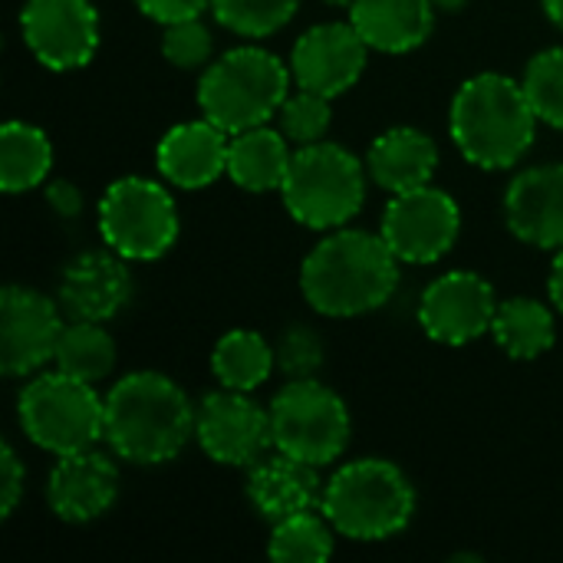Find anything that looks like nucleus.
<instances>
[{
	"label": "nucleus",
	"instance_id": "obj_18",
	"mask_svg": "<svg viewBox=\"0 0 563 563\" xmlns=\"http://www.w3.org/2000/svg\"><path fill=\"white\" fill-rule=\"evenodd\" d=\"M508 231L541 251L563 247V165H534L511 178L505 191Z\"/></svg>",
	"mask_w": 563,
	"mask_h": 563
},
{
	"label": "nucleus",
	"instance_id": "obj_27",
	"mask_svg": "<svg viewBox=\"0 0 563 563\" xmlns=\"http://www.w3.org/2000/svg\"><path fill=\"white\" fill-rule=\"evenodd\" d=\"M53 363H56V369L96 386L115 366V340L109 336V330L102 323L69 320L59 336Z\"/></svg>",
	"mask_w": 563,
	"mask_h": 563
},
{
	"label": "nucleus",
	"instance_id": "obj_39",
	"mask_svg": "<svg viewBox=\"0 0 563 563\" xmlns=\"http://www.w3.org/2000/svg\"><path fill=\"white\" fill-rule=\"evenodd\" d=\"M432 7L442 10V13H459V10L468 7V0H432Z\"/></svg>",
	"mask_w": 563,
	"mask_h": 563
},
{
	"label": "nucleus",
	"instance_id": "obj_2",
	"mask_svg": "<svg viewBox=\"0 0 563 563\" xmlns=\"http://www.w3.org/2000/svg\"><path fill=\"white\" fill-rule=\"evenodd\" d=\"M195 412L175 379L152 369L129 373L106 396V442L132 465H168L195 435Z\"/></svg>",
	"mask_w": 563,
	"mask_h": 563
},
{
	"label": "nucleus",
	"instance_id": "obj_13",
	"mask_svg": "<svg viewBox=\"0 0 563 563\" xmlns=\"http://www.w3.org/2000/svg\"><path fill=\"white\" fill-rule=\"evenodd\" d=\"M26 49L53 73L82 69L99 49V13L92 0H26L20 10Z\"/></svg>",
	"mask_w": 563,
	"mask_h": 563
},
{
	"label": "nucleus",
	"instance_id": "obj_33",
	"mask_svg": "<svg viewBox=\"0 0 563 563\" xmlns=\"http://www.w3.org/2000/svg\"><path fill=\"white\" fill-rule=\"evenodd\" d=\"M211 49H214V36H211L208 23L201 16L168 23L165 33H162V56L175 69H201V66H208Z\"/></svg>",
	"mask_w": 563,
	"mask_h": 563
},
{
	"label": "nucleus",
	"instance_id": "obj_38",
	"mask_svg": "<svg viewBox=\"0 0 563 563\" xmlns=\"http://www.w3.org/2000/svg\"><path fill=\"white\" fill-rule=\"evenodd\" d=\"M541 3H544V13L551 16V23L563 30V0H541Z\"/></svg>",
	"mask_w": 563,
	"mask_h": 563
},
{
	"label": "nucleus",
	"instance_id": "obj_15",
	"mask_svg": "<svg viewBox=\"0 0 563 563\" xmlns=\"http://www.w3.org/2000/svg\"><path fill=\"white\" fill-rule=\"evenodd\" d=\"M366 40L353 23H317L290 49V76L300 89L336 99L350 92L366 69Z\"/></svg>",
	"mask_w": 563,
	"mask_h": 563
},
{
	"label": "nucleus",
	"instance_id": "obj_12",
	"mask_svg": "<svg viewBox=\"0 0 563 563\" xmlns=\"http://www.w3.org/2000/svg\"><path fill=\"white\" fill-rule=\"evenodd\" d=\"M195 439L211 462L224 468H251L274 445L271 409L238 389L211 393L195 412Z\"/></svg>",
	"mask_w": 563,
	"mask_h": 563
},
{
	"label": "nucleus",
	"instance_id": "obj_11",
	"mask_svg": "<svg viewBox=\"0 0 563 563\" xmlns=\"http://www.w3.org/2000/svg\"><path fill=\"white\" fill-rule=\"evenodd\" d=\"M59 300L7 284L0 290V369L10 379H23L53 363L59 336L66 330Z\"/></svg>",
	"mask_w": 563,
	"mask_h": 563
},
{
	"label": "nucleus",
	"instance_id": "obj_5",
	"mask_svg": "<svg viewBox=\"0 0 563 563\" xmlns=\"http://www.w3.org/2000/svg\"><path fill=\"white\" fill-rule=\"evenodd\" d=\"M290 66L264 46H234L205 66L198 109L228 135L267 125L290 96Z\"/></svg>",
	"mask_w": 563,
	"mask_h": 563
},
{
	"label": "nucleus",
	"instance_id": "obj_6",
	"mask_svg": "<svg viewBox=\"0 0 563 563\" xmlns=\"http://www.w3.org/2000/svg\"><path fill=\"white\" fill-rule=\"evenodd\" d=\"M366 175V162L323 139L294 152L280 198L297 224L310 231H336L363 211Z\"/></svg>",
	"mask_w": 563,
	"mask_h": 563
},
{
	"label": "nucleus",
	"instance_id": "obj_31",
	"mask_svg": "<svg viewBox=\"0 0 563 563\" xmlns=\"http://www.w3.org/2000/svg\"><path fill=\"white\" fill-rule=\"evenodd\" d=\"M330 122H333V109H330V99L320 96V92H310V89H300L290 92L284 99V106L277 109V125L280 132L300 148V145H313V142H323L327 132H330Z\"/></svg>",
	"mask_w": 563,
	"mask_h": 563
},
{
	"label": "nucleus",
	"instance_id": "obj_23",
	"mask_svg": "<svg viewBox=\"0 0 563 563\" xmlns=\"http://www.w3.org/2000/svg\"><path fill=\"white\" fill-rule=\"evenodd\" d=\"M290 139L280 129H247L231 135V148H228V178L251 191V195H264V191H280L287 168H290Z\"/></svg>",
	"mask_w": 563,
	"mask_h": 563
},
{
	"label": "nucleus",
	"instance_id": "obj_24",
	"mask_svg": "<svg viewBox=\"0 0 563 563\" xmlns=\"http://www.w3.org/2000/svg\"><path fill=\"white\" fill-rule=\"evenodd\" d=\"M492 336L501 346V353H508L511 360H538L558 340L554 310L534 297H511L498 303Z\"/></svg>",
	"mask_w": 563,
	"mask_h": 563
},
{
	"label": "nucleus",
	"instance_id": "obj_9",
	"mask_svg": "<svg viewBox=\"0 0 563 563\" xmlns=\"http://www.w3.org/2000/svg\"><path fill=\"white\" fill-rule=\"evenodd\" d=\"M99 234L125 261H158L178 241L175 198L152 178H119L99 198Z\"/></svg>",
	"mask_w": 563,
	"mask_h": 563
},
{
	"label": "nucleus",
	"instance_id": "obj_37",
	"mask_svg": "<svg viewBox=\"0 0 563 563\" xmlns=\"http://www.w3.org/2000/svg\"><path fill=\"white\" fill-rule=\"evenodd\" d=\"M548 297L554 303V310L563 317V247L554 254V264H551V277H548Z\"/></svg>",
	"mask_w": 563,
	"mask_h": 563
},
{
	"label": "nucleus",
	"instance_id": "obj_19",
	"mask_svg": "<svg viewBox=\"0 0 563 563\" xmlns=\"http://www.w3.org/2000/svg\"><path fill=\"white\" fill-rule=\"evenodd\" d=\"M231 135L211 119H195L168 129L155 148V165L165 181L185 191H198L228 175Z\"/></svg>",
	"mask_w": 563,
	"mask_h": 563
},
{
	"label": "nucleus",
	"instance_id": "obj_30",
	"mask_svg": "<svg viewBox=\"0 0 563 563\" xmlns=\"http://www.w3.org/2000/svg\"><path fill=\"white\" fill-rule=\"evenodd\" d=\"M538 119L563 132V46H551L538 53L521 79Z\"/></svg>",
	"mask_w": 563,
	"mask_h": 563
},
{
	"label": "nucleus",
	"instance_id": "obj_4",
	"mask_svg": "<svg viewBox=\"0 0 563 563\" xmlns=\"http://www.w3.org/2000/svg\"><path fill=\"white\" fill-rule=\"evenodd\" d=\"M320 511L333 531L350 541H389L409 528L416 515V488L399 465L386 459H360L343 465L323 485Z\"/></svg>",
	"mask_w": 563,
	"mask_h": 563
},
{
	"label": "nucleus",
	"instance_id": "obj_25",
	"mask_svg": "<svg viewBox=\"0 0 563 563\" xmlns=\"http://www.w3.org/2000/svg\"><path fill=\"white\" fill-rule=\"evenodd\" d=\"M53 168V145L43 129L10 119L0 129V188L7 195L30 191L46 181Z\"/></svg>",
	"mask_w": 563,
	"mask_h": 563
},
{
	"label": "nucleus",
	"instance_id": "obj_20",
	"mask_svg": "<svg viewBox=\"0 0 563 563\" xmlns=\"http://www.w3.org/2000/svg\"><path fill=\"white\" fill-rule=\"evenodd\" d=\"M247 501L267 525H280L294 515L313 511L323 501V482L317 465L274 452L247 468Z\"/></svg>",
	"mask_w": 563,
	"mask_h": 563
},
{
	"label": "nucleus",
	"instance_id": "obj_29",
	"mask_svg": "<svg viewBox=\"0 0 563 563\" xmlns=\"http://www.w3.org/2000/svg\"><path fill=\"white\" fill-rule=\"evenodd\" d=\"M300 0H211V13L214 20L238 33V36H271L277 30H284L294 13H297Z\"/></svg>",
	"mask_w": 563,
	"mask_h": 563
},
{
	"label": "nucleus",
	"instance_id": "obj_10",
	"mask_svg": "<svg viewBox=\"0 0 563 563\" xmlns=\"http://www.w3.org/2000/svg\"><path fill=\"white\" fill-rule=\"evenodd\" d=\"M379 234L399 261L435 264L462 234V208L449 191L432 185L399 191L383 211Z\"/></svg>",
	"mask_w": 563,
	"mask_h": 563
},
{
	"label": "nucleus",
	"instance_id": "obj_36",
	"mask_svg": "<svg viewBox=\"0 0 563 563\" xmlns=\"http://www.w3.org/2000/svg\"><path fill=\"white\" fill-rule=\"evenodd\" d=\"M43 198H46V205L59 214V218H76L79 211H82V191L73 185V181H66V178H56V181H49L46 185V191H43Z\"/></svg>",
	"mask_w": 563,
	"mask_h": 563
},
{
	"label": "nucleus",
	"instance_id": "obj_7",
	"mask_svg": "<svg viewBox=\"0 0 563 563\" xmlns=\"http://www.w3.org/2000/svg\"><path fill=\"white\" fill-rule=\"evenodd\" d=\"M16 419L23 435L56 459L86 452L106 439V399L92 383L63 369L40 373L23 386Z\"/></svg>",
	"mask_w": 563,
	"mask_h": 563
},
{
	"label": "nucleus",
	"instance_id": "obj_26",
	"mask_svg": "<svg viewBox=\"0 0 563 563\" xmlns=\"http://www.w3.org/2000/svg\"><path fill=\"white\" fill-rule=\"evenodd\" d=\"M277 369L274 346L254 330H228L211 350V373L224 389L251 393Z\"/></svg>",
	"mask_w": 563,
	"mask_h": 563
},
{
	"label": "nucleus",
	"instance_id": "obj_14",
	"mask_svg": "<svg viewBox=\"0 0 563 563\" xmlns=\"http://www.w3.org/2000/svg\"><path fill=\"white\" fill-rule=\"evenodd\" d=\"M495 313V287L475 271H449L435 277L419 300V327L442 346H465L492 333Z\"/></svg>",
	"mask_w": 563,
	"mask_h": 563
},
{
	"label": "nucleus",
	"instance_id": "obj_35",
	"mask_svg": "<svg viewBox=\"0 0 563 563\" xmlns=\"http://www.w3.org/2000/svg\"><path fill=\"white\" fill-rule=\"evenodd\" d=\"M135 7H139L148 20L168 26V23H181V20L201 16V13L211 7V0H135Z\"/></svg>",
	"mask_w": 563,
	"mask_h": 563
},
{
	"label": "nucleus",
	"instance_id": "obj_40",
	"mask_svg": "<svg viewBox=\"0 0 563 563\" xmlns=\"http://www.w3.org/2000/svg\"><path fill=\"white\" fill-rule=\"evenodd\" d=\"M323 3H327V7H346V10H350L356 0H323Z\"/></svg>",
	"mask_w": 563,
	"mask_h": 563
},
{
	"label": "nucleus",
	"instance_id": "obj_28",
	"mask_svg": "<svg viewBox=\"0 0 563 563\" xmlns=\"http://www.w3.org/2000/svg\"><path fill=\"white\" fill-rule=\"evenodd\" d=\"M267 554L277 563H323L333 558V525L327 515H294L280 525H274V534L267 541Z\"/></svg>",
	"mask_w": 563,
	"mask_h": 563
},
{
	"label": "nucleus",
	"instance_id": "obj_1",
	"mask_svg": "<svg viewBox=\"0 0 563 563\" xmlns=\"http://www.w3.org/2000/svg\"><path fill=\"white\" fill-rule=\"evenodd\" d=\"M399 287V257L383 234L336 228L300 267L303 300L333 320L363 317L393 300Z\"/></svg>",
	"mask_w": 563,
	"mask_h": 563
},
{
	"label": "nucleus",
	"instance_id": "obj_34",
	"mask_svg": "<svg viewBox=\"0 0 563 563\" xmlns=\"http://www.w3.org/2000/svg\"><path fill=\"white\" fill-rule=\"evenodd\" d=\"M23 482H26V472L13 452V445H3L0 449V492H3V501H0V515L10 518L23 498Z\"/></svg>",
	"mask_w": 563,
	"mask_h": 563
},
{
	"label": "nucleus",
	"instance_id": "obj_8",
	"mask_svg": "<svg viewBox=\"0 0 563 563\" xmlns=\"http://www.w3.org/2000/svg\"><path fill=\"white\" fill-rule=\"evenodd\" d=\"M267 409L274 449L284 455L323 468L336 462L350 445V409L343 396L320 379H287Z\"/></svg>",
	"mask_w": 563,
	"mask_h": 563
},
{
	"label": "nucleus",
	"instance_id": "obj_3",
	"mask_svg": "<svg viewBox=\"0 0 563 563\" xmlns=\"http://www.w3.org/2000/svg\"><path fill=\"white\" fill-rule=\"evenodd\" d=\"M538 112L521 82L501 73L465 79L449 109V132L465 162L485 172L515 168L534 145Z\"/></svg>",
	"mask_w": 563,
	"mask_h": 563
},
{
	"label": "nucleus",
	"instance_id": "obj_21",
	"mask_svg": "<svg viewBox=\"0 0 563 563\" xmlns=\"http://www.w3.org/2000/svg\"><path fill=\"white\" fill-rule=\"evenodd\" d=\"M435 168H439V145L432 142V135H426L412 125L386 129L383 135L373 139V145L366 152L369 178L389 195L429 185Z\"/></svg>",
	"mask_w": 563,
	"mask_h": 563
},
{
	"label": "nucleus",
	"instance_id": "obj_16",
	"mask_svg": "<svg viewBox=\"0 0 563 563\" xmlns=\"http://www.w3.org/2000/svg\"><path fill=\"white\" fill-rule=\"evenodd\" d=\"M56 300L69 320L109 323L132 300V274L125 257L112 247L76 254L59 274Z\"/></svg>",
	"mask_w": 563,
	"mask_h": 563
},
{
	"label": "nucleus",
	"instance_id": "obj_22",
	"mask_svg": "<svg viewBox=\"0 0 563 563\" xmlns=\"http://www.w3.org/2000/svg\"><path fill=\"white\" fill-rule=\"evenodd\" d=\"M350 23L369 49L412 53L432 36L435 7L432 0H356L350 7Z\"/></svg>",
	"mask_w": 563,
	"mask_h": 563
},
{
	"label": "nucleus",
	"instance_id": "obj_17",
	"mask_svg": "<svg viewBox=\"0 0 563 563\" xmlns=\"http://www.w3.org/2000/svg\"><path fill=\"white\" fill-rule=\"evenodd\" d=\"M119 498V468L96 449L63 455L46 478V505L66 525H89L112 511Z\"/></svg>",
	"mask_w": 563,
	"mask_h": 563
},
{
	"label": "nucleus",
	"instance_id": "obj_32",
	"mask_svg": "<svg viewBox=\"0 0 563 563\" xmlns=\"http://www.w3.org/2000/svg\"><path fill=\"white\" fill-rule=\"evenodd\" d=\"M277 373L287 379H313L323 369V340L307 323H294L274 346Z\"/></svg>",
	"mask_w": 563,
	"mask_h": 563
}]
</instances>
